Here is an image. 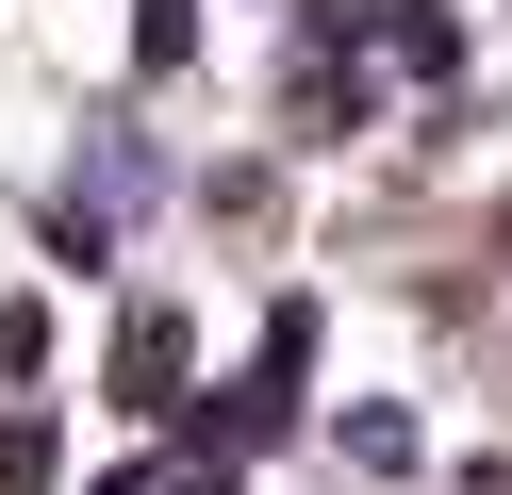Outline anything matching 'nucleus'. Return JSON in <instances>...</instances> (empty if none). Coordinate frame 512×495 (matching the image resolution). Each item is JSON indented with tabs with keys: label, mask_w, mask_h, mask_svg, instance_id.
<instances>
[{
	"label": "nucleus",
	"mask_w": 512,
	"mask_h": 495,
	"mask_svg": "<svg viewBox=\"0 0 512 495\" xmlns=\"http://www.w3.org/2000/svg\"><path fill=\"white\" fill-rule=\"evenodd\" d=\"M314 363H331V297L281 281L265 330H248V363H232V380H199V413L166 429V462H232V479H248L265 446H298V429H314Z\"/></svg>",
	"instance_id": "f257e3e1"
},
{
	"label": "nucleus",
	"mask_w": 512,
	"mask_h": 495,
	"mask_svg": "<svg viewBox=\"0 0 512 495\" xmlns=\"http://www.w3.org/2000/svg\"><path fill=\"white\" fill-rule=\"evenodd\" d=\"M100 413H133L149 446L199 413V314H182V297H133V314L100 330Z\"/></svg>",
	"instance_id": "f03ea898"
},
{
	"label": "nucleus",
	"mask_w": 512,
	"mask_h": 495,
	"mask_svg": "<svg viewBox=\"0 0 512 495\" xmlns=\"http://www.w3.org/2000/svg\"><path fill=\"white\" fill-rule=\"evenodd\" d=\"M364 66H380V83L463 99V0H364Z\"/></svg>",
	"instance_id": "7ed1b4c3"
},
{
	"label": "nucleus",
	"mask_w": 512,
	"mask_h": 495,
	"mask_svg": "<svg viewBox=\"0 0 512 495\" xmlns=\"http://www.w3.org/2000/svg\"><path fill=\"white\" fill-rule=\"evenodd\" d=\"M67 198H100V215H149V198H182V165H166V132L100 116V132H83V165H67Z\"/></svg>",
	"instance_id": "20e7f679"
},
{
	"label": "nucleus",
	"mask_w": 512,
	"mask_h": 495,
	"mask_svg": "<svg viewBox=\"0 0 512 495\" xmlns=\"http://www.w3.org/2000/svg\"><path fill=\"white\" fill-rule=\"evenodd\" d=\"M331 462H347V479H430V413H413V396H347Z\"/></svg>",
	"instance_id": "39448f33"
},
{
	"label": "nucleus",
	"mask_w": 512,
	"mask_h": 495,
	"mask_svg": "<svg viewBox=\"0 0 512 495\" xmlns=\"http://www.w3.org/2000/svg\"><path fill=\"white\" fill-rule=\"evenodd\" d=\"M34 248L67 264V281H116V215H100V198H67V182H34Z\"/></svg>",
	"instance_id": "423d86ee"
},
{
	"label": "nucleus",
	"mask_w": 512,
	"mask_h": 495,
	"mask_svg": "<svg viewBox=\"0 0 512 495\" xmlns=\"http://www.w3.org/2000/svg\"><path fill=\"white\" fill-rule=\"evenodd\" d=\"M0 495H67V413H0Z\"/></svg>",
	"instance_id": "0eeeda50"
},
{
	"label": "nucleus",
	"mask_w": 512,
	"mask_h": 495,
	"mask_svg": "<svg viewBox=\"0 0 512 495\" xmlns=\"http://www.w3.org/2000/svg\"><path fill=\"white\" fill-rule=\"evenodd\" d=\"M199 66V0H133V83H182Z\"/></svg>",
	"instance_id": "6e6552de"
},
{
	"label": "nucleus",
	"mask_w": 512,
	"mask_h": 495,
	"mask_svg": "<svg viewBox=\"0 0 512 495\" xmlns=\"http://www.w3.org/2000/svg\"><path fill=\"white\" fill-rule=\"evenodd\" d=\"M50 380V297H0V396Z\"/></svg>",
	"instance_id": "1a4fd4ad"
},
{
	"label": "nucleus",
	"mask_w": 512,
	"mask_h": 495,
	"mask_svg": "<svg viewBox=\"0 0 512 495\" xmlns=\"http://www.w3.org/2000/svg\"><path fill=\"white\" fill-rule=\"evenodd\" d=\"M83 495H182V462H100Z\"/></svg>",
	"instance_id": "9d476101"
}]
</instances>
